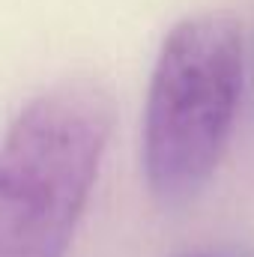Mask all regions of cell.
I'll use <instances>...</instances> for the list:
<instances>
[{
    "label": "cell",
    "mask_w": 254,
    "mask_h": 257,
    "mask_svg": "<svg viewBox=\"0 0 254 257\" xmlns=\"http://www.w3.org/2000/svg\"><path fill=\"white\" fill-rule=\"evenodd\" d=\"M117 123L105 84L36 93L0 141V257H66Z\"/></svg>",
    "instance_id": "obj_1"
},
{
    "label": "cell",
    "mask_w": 254,
    "mask_h": 257,
    "mask_svg": "<svg viewBox=\"0 0 254 257\" xmlns=\"http://www.w3.org/2000/svg\"><path fill=\"white\" fill-rule=\"evenodd\" d=\"M245 87V36L230 12H194L162 39L147 84L141 162L156 200L177 206L218 171Z\"/></svg>",
    "instance_id": "obj_2"
}]
</instances>
